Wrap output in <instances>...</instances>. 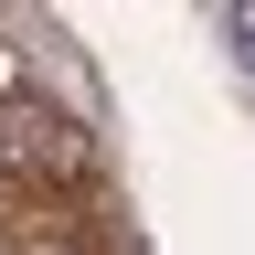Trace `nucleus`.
Returning a JSON list of instances; mask_svg holds the SVG:
<instances>
[{
	"mask_svg": "<svg viewBox=\"0 0 255 255\" xmlns=\"http://www.w3.org/2000/svg\"><path fill=\"white\" fill-rule=\"evenodd\" d=\"M0 181L32 191V202L85 191V181H96V138H85V117L64 107V96H43V85H11V96H0Z\"/></svg>",
	"mask_w": 255,
	"mask_h": 255,
	"instance_id": "1",
	"label": "nucleus"
},
{
	"mask_svg": "<svg viewBox=\"0 0 255 255\" xmlns=\"http://www.w3.org/2000/svg\"><path fill=\"white\" fill-rule=\"evenodd\" d=\"M11 255H85V245L64 234V223H32V234H11Z\"/></svg>",
	"mask_w": 255,
	"mask_h": 255,
	"instance_id": "2",
	"label": "nucleus"
},
{
	"mask_svg": "<svg viewBox=\"0 0 255 255\" xmlns=\"http://www.w3.org/2000/svg\"><path fill=\"white\" fill-rule=\"evenodd\" d=\"M234 32H255V11H234Z\"/></svg>",
	"mask_w": 255,
	"mask_h": 255,
	"instance_id": "3",
	"label": "nucleus"
},
{
	"mask_svg": "<svg viewBox=\"0 0 255 255\" xmlns=\"http://www.w3.org/2000/svg\"><path fill=\"white\" fill-rule=\"evenodd\" d=\"M0 255H11V234H0Z\"/></svg>",
	"mask_w": 255,
	"mask_h": 255,
	"instance_id": "4",
	"label": "nucleus"
}]
</instances>
